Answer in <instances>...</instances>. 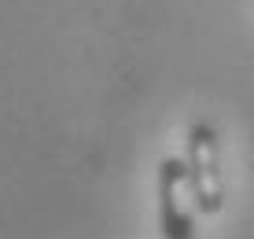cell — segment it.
Instances as JSON below:
<instances>
[{"instance_id":"obj_1","label":"cell","mask_w":254,"mask_h":239,"mask_svg":"<svg viewBox=\"0 0 254 239\" xmlns=\"http://www.w3.org/2000/svg\"><path fill=\"white\" fill-rule=\"evenodd\" d=\"M185 162H188V188L199 214L214 217L225 206V180H221V144L217 129L210 121H195L185 140Z\"/></svg>"},{"instance_id":"obj_2","label":"cell","mask_w":254,"mask_h":239,"mask_svg":"<svg viewBox=\"0 0 254 239\" xmlns=\"http://www.w3.org/2000/svg\"><path fill=\"white\" fill-rule=\"evenodd\" d=\"M188 162L185 158H162L159 162V228L162 239H195V221L188 210Z\"/></svg>"}]
</instances>
